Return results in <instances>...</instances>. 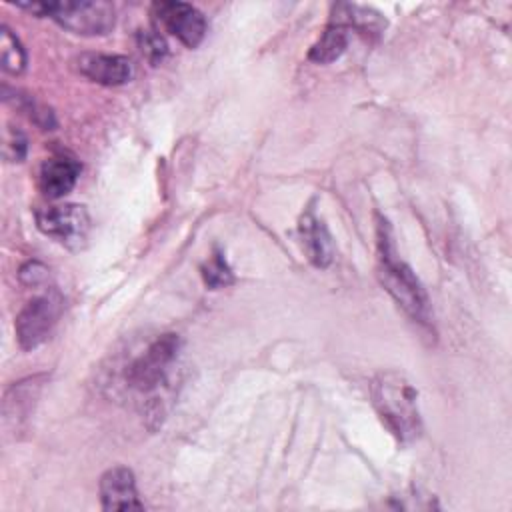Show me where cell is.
Here are the masks:
<instances>
[{"mask_svg": "<svg viewBox=\"0 0 512 512\" xmlns=\"http://www.w3.org/2000/svg\"><path fill=\"white\" fill-rule=\"evenodd\" d=\"M48 278V270L40 262H28L20 268V280L28 286H38Z\"/></svg>", "mask_w": 512, "mask_h": 512, "instance_id": "cell-19", "label": "cell"}, {"mask_svg": "<svg viewBox=\"0 0 512 512\" xmlns=\"http://www.w3.org/2000/svg\"><path fill=\"white\" fill-rule=\"evenodd\" d=\"M0 62L2 70L14 76L22 74L26 68V50L18 36L6 24H2L0 28Z\"/></svg>", "mask_w": 512, "mask_h": 512, "instance_id": "cell-15", "label": "cell"}, {"mask_svg": "<svg viewBox=\"0 0 512 512\" xmlns=\"http://www.w3.org/2000/svg\"><path fill=\"white\" fill-rule=\"evenodd\" d=\"M138 46H140L142 54L152 64H160L166 58V54H168V44L158 34V30H140L138 32Z\"/></svg>", "mask_w": 512, "mask_h": 512, "instance_id": "cell-18", "label": "cell"}, {"mask_svg": "<svg viewBox=\"0 0 512 512\" xmlns=\"http://www.w3.org/2000/svg\"><path fill=\"white\" fill-rule=\"evenodd\" d=\"M34 220L42 234L50 236L72 252H78L86 246L92 228L90 214L82 204L42 206L34 210Z\"/></svg>", "mask_w": 512, "mask_h": 512, "instance_id": "cell-5", "label": "cell"}, {"mask_svg": "<svg viewBox=\"0 0 512 512\" xmlns=\"http://www.w3.org/2000/svg\"><path fill=\"white\" fill-rule=\"evenodd\" d=\"M330 22L362 34H382L386 28V18L378 10L360 4H336Z\"/></svg>", "mask_w": 512, "mask_h": 512, "instance_id": "cell-12", "label": "cell"}, {"mask_svg": "<svg viewBox=\"0 0 512 512\" xmlns=\"http://www.w3.org/2000/svg\"><path fill=\"white\" fill-rule=\"evenodd\" d=\"M376 252L378 280L394 302L418 324L428 326L432 320L428 294L416 272L398 256L390 222L376 214Z\"/></svg>", "mask_w": 512, "mask_h": 512, "instance_id": "cell-1", "label": "cell"}, {"mask_svg": "<svg viewBox=\"0 0 512 512\" xmlns=\"http://www.w3.org/2000/svg\"><path fill=\"white\" fill-rule=\"evenodd\" d=\"M180 346L182 340L174 332H164L156 336L124 366V386L132 394H138L146 398L152 406H156L160 390L168 388L172 370L178 362Z\"/></svg>", "mask_w": 512, "mask_h": 512, "instance_id": "cell-3", "label": "cell"}, {"mask_svg": "<svg viewBox=\"0 0 512 512\" xmlns=\"http://www.w3.org/2000/svg\"><path fill=\"white\" fill-rule=\"evenodd\" d=\"M152 16L166 32L176 36L186 48H196L204 40L208 30L204 14L188 2H154Z\"/></svg>", "mask_w": 512, "mask_h": 512, "instance_id": "cell-7", "label": "cell"}, {"mask_svg": "<svg viewBox=\"0 0 512 512\" xmlns=\"http://www.w3.org/2000/svg\"><path fill=\"white\" fill-rule=\"evenodd\" d=\"M298 234L310 264L316 268H328L334 258V242L326 224L314 214V208L308 206L300 216Z\"/></svg>", "mask_w": 512, "mask_h": 512, "instance_id": "cell-9", "label": "cell"}, {"mask_svg": "<svg viewBox=\"0 0 512 512\" xmlns=\"http://www.w3.org/2000/svg\"><path fill=\"white\" fill-rule=\"evenodd\" d=\"M80 172H82V166L72 156L62 154V156L48 158L40 166V174H38L40 192L50 200H58L76 186Z\"/></svg>", "mask_w": 512, "mask_h": 512, "instance_id": "cell-11", "label": "cell"}, {"mask_svg": "<svg viewBox=\"0 0 512 512\" xmlns=\"http://www.w3.org/2000/svg\"><path fill=\"white\" fill-rule=\"evenodd\" d=\"M58 314L60 302L52 296H38L26 302L14 320L18 346L28 352L44 344L58 322Z\"/></svg>", "mask_w": 512, "mask_h": 512, "instance_id": "cell-6", "label": "cell"}, {"mask_svg": "<svg viewBox=\"0 0 512 512\" xmlns=\"http://www.w3.org/2000/svg\"><path fill=\"white\" fill-rule=\"evenodd\" d=\"M38 390H40V380L38 378H28L24 382H18L10 388V392L6 396L14 398V408H4V422L8 424L12 418L16 420V424L26 418L32 410V404L38 396Z\"/></svg>", "mask_w": 512, "mask_h": 512, "instance_id": "cell-14", "label": "cell"}, {"mask_svg": "<svg viewBox=\"0 0 512 512\" xmlns=\"http://www.w3.org/2000/svg\"><path fill=\"white\" fill-rule=\"evenodd\" d=\"M100 502L104 510H142L134 472L126 466H114L100 478Z\"/></svg>", "mask_w": 512, "mask_h": 512, "instance_id": "cell-8", "label": "cell"}, {"mask_svg": "<svg viewBox=\"0 0 512 512\" xmlns=\"http://www.w3.org/2000/svg\"><path fill=\"white\" fill-rule=\"evenodd\" d=\"M16 8L38 18H52L64 30L78 36H104L114 28L116 10L104 0L64 2H18Z\"/></svg>", "mask_w": 512, "mask_h": 512, "instance_id": "cell-4", "label": "cell"}, {"mask_svg": "<svg viewBox=\"0 0 512 512\" xmlns=\"http://www.w3.org/2000/svg\"><path fill=\"white\" fill-rule=\"evenodd\" d=\"M202 272V280L208 288L212 290H218V288H224V286H230L234 282V272L226 260V254L224 250H220L218 246H214L212 254L208 256V260L202 264L200 268Z\"/></svg>", "mask_w": 512, "mask_h": 512, "instance_id": "cell-16", "label": "cell"}, {"mask_svg": "<svg viewBox=\"0 0 512 512\" xmlns=\"http://www.w3.org/2000/svg\"><path fill=\"white\" fill-rule=\"evenodd\" d=\"M372 404L388 432L402 444L418 440L422 418L418 410V392L400 372H380L370 386Z\"/></svg>", "mask_w": 512, "mask_h": 512, "instance_id": "cell-2", "label": "cell"}, {"mask_svg": "<svg viewBox=\"0 0 512 512\" xmlns=\"http://www.w3.org/2000/svg\"><path fill=\"white\" fill-rule=\"evenodd\" d=\"M348 40H350V30H346L340 24L330 22L328 28L324 30V34L310 48L308 60H312L316 64H330L346 52Z\"/></svg>", "mask_w": 512, "mask_h": 512, "instance_id": "cell-13", "label": "cell"}, {"mask_svg": "<svg viewBox=\"0 0 512 512\" xmlns=\"http://www.w3.org/2000/svg\"><path fill=\"white\" fill-rule=\"evenodd\" d=\"M28 152V140L20 128L6 124L2 138V156L6 162H22Z\"/></svg>", "mask_w": 512, "mask_h": 512, "instance_id": "cell-17", "label": "cell"}, {"mask_svg": "<svg viewBox=\"0 0 512 512\" xmlns=\"http://www.w3.org/2000/svg\"><path fill=\"white\" fill-rule=\"evenodd\" d=\"M78 70L82 76L102 86H120L132 78V64L120 54H82L78 58Z\"/></svg>", "mask_w": 512, "mask_h": 512, "instance_id": "cell-10", "label": "cell"}]
</instances>
